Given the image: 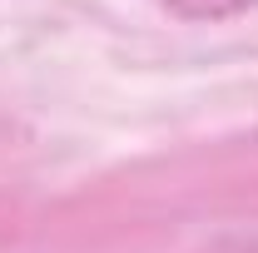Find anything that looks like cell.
<instances>
[{"label": "cell", "instance_id": "1", "mask_svg": "<svg viewBox=\"0 0 258 253\" xmlns=\"http://www.w3.org/2000/svg\"><path fill=\"white\" fill-rule=\"evenodd\" d=\"M174 15H184V20H228V15H238V10H248L253 0H164Z\"/></svg>", "mask_w": 258, "mask_h": 253}]
</instances>
